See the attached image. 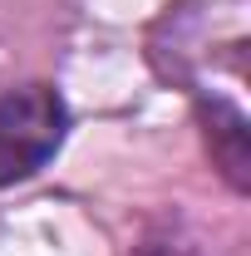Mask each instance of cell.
I'll return each instance as SVG.
<instances>
[{
    "label": "cell",
    "instance_id": "cell-1",
    "mask_svg": "<svg viewBox=\"0 0 251 256\" xmlns=\"http://www.w3.org/2000/svg\"><path fill=\"white\" fill-rule=\"evenodd\" d=\"M69 108L50 84H20L0 94V188L34 178L60 153Z\"/></svg>",
    "mask_w": 251,
    "mask_h": 256
},
{
    "label": "cell",
    "instance_id": "cell-2",
    "mask_svg": "<svg viewBox=\"0 0 251 256\" xmlns=\"http://www.w3.org/2000/svg\"><path fill=\"white\" fill-rule=\"evenodd\" d=\"M202 118H207V143L217 153L222 172L232 178V188H246V118L232 108V104H202Z\"/></svg>",
    "mask_w": 251,
    "mask_h": 256
},
{
    "label": "cell",
    "instance_id": "cell-3",
    "mask_svg": "<svg viewBox=\"0 0 251 256\" xmlns=\"http://www.w3.org/2000/svg\"><path fill=\"white\" fill-rule=\"evenodd\" d=\"M128 256H202V246L192 242L182 226H153Z\"/></svg>",
    "mask_w": 251,
    "mask_h": 256
}]
</instances>
